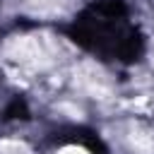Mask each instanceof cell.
Segmentation results:
<instances>
[{"label": "cell", "instance_id": "1", "mask_svg": "<svg viewBox=\"0 0 154 154\" xmlns=\"http://www.w3.org/2000/svg\"><path fill=\"white\" fill-rule=\"evenodd\" d=\"M10 55L22 65H38L46 58V48L41 38L26 36V38H17L14 43H10Z\"/></svg>", "mask_w": 154, "mask_h": 154}, {"label": "cell", "instance_id": "2", "mask_svg": "<svg viewBox=\"0 0 154 154\" xmlns=\"http://www.w3.org/2000/svg\"><path fill=\"white\" fill-rule=\"evenodd\" d=\"M89 72H82V77H79V84L82 87H87L91 94H103L106 91V77L96 70V67H87Z\"/></svg>", "mask_w": 154, "mask_h": 154}, {"label": "cell", "instance_id": "3", "mask_svg": "<svg viewBox=\"0 0 154 154\" xmlns=\"http://www.w3.org/2000/svg\"><path fill=\"white\" fill-rule=\"evenodd\" d=\"M0 154H29V147L19 140H0Z\"/></svg>", "mask_w": 154, "mask_h": 154}, {"label": "cell", "instance_id": "4", "mask_svg": "<svg viewBox=\"0 0 154 154\" xmlns=\"http://www.w3.org/2000/svg\"><path fill=\"white\" fill-rule=\"evenodd\" d=\"M60 154H89V152L82 147H65V149H60Z\"/></svg>", "mask_w": 154, "mask_h": 154}]
</instances>
